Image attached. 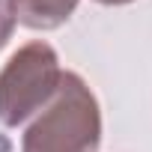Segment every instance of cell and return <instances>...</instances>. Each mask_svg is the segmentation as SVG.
Masks as SVG:
<instances>
[{
	"instance_id": "obj_1",
	"label": "cell",
	"mask_w": 152,
	"mask_h": 152,
	"mask_svg": "<svg viewBox=\"0 0 152 152\" xmlns=\"http://www.w3.org/2000/svg\"><path fill=\"white\" fill-rule=\"evenodd\" d=\"M102 110L81 75L63 72L57 93L27 128L21 152H99Z\"/></svg>"
},
{
	"instance_id": "obj_5",
	"label": "cell",
	"mask_w": 152,
	"mask_h": 152,
	"mask_svg": "<svg viewBox=\"0 0 152 152\" xmlns=\"http://www.w3.org/2000/svg\"><path fill=\"white\" fill-rule=\"evenodd\" d=\"M96 3H104V6H122V3H131V0H96Z\"/></svg>"
},
{
	"instance_id": "obj_3",
	"label": "cell",
	"mask_w": 152,
	"mask_h": 152,
	"mask_svg": "<svg viewBox=\"0 0 152 152\" xmlns=\"http://www.w3.org/2000/svg\"><path fill=\"white\" fill-rule=\"evenodd\" d=\"M12 18L30 30H54L72 18L78 0H6Z\"/></svg>"
},
{
	"instance_id": "obj_2",
	"label": "cell",
	"mask_w": 152,
	"mask_h": 152,
	"mask_svg": "<svg viewBox=\"0 0 152 152\" xmlns=\"http://www.w3.org/2000/svg\"><path fill=\"white\" fill-rule=\"evenodd\" d=\"M60 60L48 42L21 45L0 69V122L15 128L42 110L60 84Z\"/></svg>"
},
{
	"instance_id": "obj_4",
	"label": "cell",
	"mask_w": 152,
	"mask_h": 152,
	"mask_svg": "<svg viewBox=\"0 0 152 152\" xmlns=\"http://www.w3.org/2000/svg\"><path fill=\"white\" fill-rule=\"evenodd\" d=\"M12 30H15V18H12V9H9V3H6V0H0V48H3V45L9 42Z\"/></svg>"
}]
</instances>
